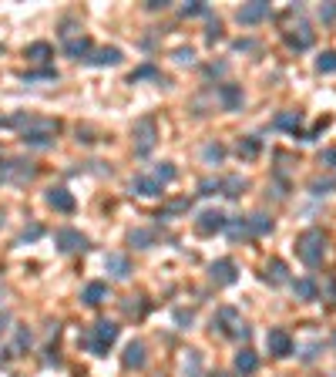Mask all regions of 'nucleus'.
<instances>
[{"label": "nucleus", "instance_id": "31", "mask_svg": "<svg viewBox=\"0 0 336 377\" xmlns=\"http://www.w3.org/2000/svg\"><path fill=\"white\" fill-rule=\"evenodd\" d=\"M299 121H303L299 112H289V114H280V118H276V125H280V128H289L293 135L299 132Z\"/></svg>", "mask_w": 336, "mask_h": 377}, {"label": "nucleus", "instance_id": "4", "mask_svg": "<svg viewBox=\"0 0 336 377\" xmlns=\"http://www.w3.org/2000/svg\"><path fill=\"white\" fill-rule=\"evenodd\" d=\"M212 330H219L225 337H249V327L243 323V317L232 310V306H222L219 313H215V320H212Z\"/></svg>", "mask_w": 336, "mask_h": 377}, {"label": "nucleus", "instance_id": "1", "mask_svg": "<svg viewBox=\"0 0 336 377\" xmlns=\"http://www.w3.org/2000/svg\"><path fill=\"white\" fill-rule=\"evenodd\" d=\"M296 256L306 266H313V269H316V266L326 260V232H323V229H306V232H299Z\"/></svg>", "mask_w": 336, "mask_h": 377}, {"label": "nucleus", "instance_id": "40", "mask_svg": "<svg viewBox=\"0 0 336 377\" xmlns=\"http://www.w3.org/2000/svg\"><path fill=\"white\" fill-rule=\"evenodd\" d=\"M319 17H323V24L336 20V3H330V7H319Z\"/></svg>", "mask_w": 336, "mask_h": 377}, {"label": "nucleus", "instance_id": "14", "mask_svg": "<svg viewBox=\"0 0 336 377\" xmlns=\"http://www.w3.org/2000/svg\"><path fill=\"white\" fill-rule=\"evenodd\" d=\"M145 343L142 340H131L128 347H125V357H121V364L128 367V371H138V367H145Z\"/></svg>", "mask_w": 336, "mask_h": 377}, {"label": "nucleus", "instance_id": "21", "mask_svg": "<svg viewBox=\"0 0 336 377\" xmlns=\"http://www.w3.org/2000/svg\"><path fill=\"white\" fill-rule=\"evenodd\" d=\"M293 293H296L299 300H316V297H319V286H316V280H313V276H303V280L293 283Z\"/></svg>", "mask_w": 336, "mask_h": 377}, {"label": "nucleus", "instance_id": "44", "mask_svg": "<svg viewBox=\"0 0 336 377\" xmlns=\"http://www.w3.org/2000/svg\"><path fill=\"white\" fill-rule=\"evenodd\" d=\"M38 236H40V226H31L24 232V243H27V239H38Z\"/></svg>", "mask_w": 336, "mask_h": 377}, {"label": "nucleus", "instance_id": "6", "mask_svg": "<svg viewBox=\"0 0 336 377\" xmlns=\"http://www.w3.org/2000/svg\"><path fill=\"white\" fill-rule=\"evenodd\" d=\"M266 347H269L273 357H289V354L296 350V343H293V337H289V330H282V327H276V330L266 334Z\"/></svg>", "mask_w": 336, "mask_h": 377}, {"label": "nucleus", "instance_id": "41", "mask_svg": "<svg viewBox=\"0 0 336 377\" xmlns=\"http://www.w3.org/2000/svg\"><path fill=\"white\" fill-rule=\"evenodd\" d=\"M319 162H323V165H333V169H336V149H326L323 155H319Z\"/></svg>", "mask_w": 336, "mask_h": 377}, {"label": "nucleus", "instance_id": "27", "mask_svg": "<svg viewBox=\"0 0 336 377\" xmlns=\"http://www.w3.org/2000/svg\"><path fill=\"white\" fill-rule=\"evenodd\" d=\"M131 246H138V249H148L151 243H155V232L151 229H131Z\"/></svg>", "mask_w": 336, "mask_h": 377}, {"label": "nucleus", "instance_id": "16", "mask_svg": "<svg viewBox=\"0 0 336 377\" xmlns=\"http://www.w3.org/2000/svg\"><path fill=\"white\" fill-rule=\"evenodd\" d=\"M91 51H94L91 38H71L68 44H64V54L75 57V61H88V57H91Z\"/></svg>", "mask_w": 336, "mask_h": 377}, {"label": "nucleus", "instance_id": "8", "mask_svg": "<svg viewBox=\"0 0 336 377\" xmlns=\"http://www.w3.org/2000/svg\"><path fill=\"white\" fill-rule=\"evenodd\" d=\"M273 14V7L266 3V0H256V3H245V7H239V24H245V27H252V24H259V20H266Z\"/></svg>", "mask_w": 336, "mask_h": 377}, {"label": "nucleus", "instance_id": "7", "mask_svg": "<svg viewBox=\"0 0 336 377\" xmlns=\"http://www.w3.org/2000/svg\"><path fill=\"white\" fill-rule=\"evenodd\" d=\"M208 280L215 283V286H232V283L239 280V266L232 263V260H215V263L208 266Z\"/></svg>", "mask_w": 336, "mask_h": 377}, {"label": "nucleus", "instance_id": "23", "mask_svg": "<svg viewBox=\"0 0 336 377\" xmlns=\"http://www.w3.org/2000/svg\"><path fill=\"white\" fill-rule=\"evenodd\" d=\"M219 98H222V105L229 108V112L243 108V91H239L236 84H222V88H219Z\"/></svg>", "mask_w": 336, "mask_h": 377}, {"label": "nucleus", "instance_id": "28", "mask_svg": "<svg viewBox=\"0 0 336 377\" xmlns=\"http://www.w3.org/2000/svg\"><path fill=\"white\" fill-rule=\"evenodd\" d=\"M316 71L319 75H333L336 71V51H323V54L316 57Z\"/></svg>", "mask_w": 336, "mask_h": 377}, {"label": "nucleus", "instance_id": "15", "mask_svg": "<svg viewBox=\"0 0 336 377\" xmlns=\"http://www.w3.org/2000/svg\"><path fill=\"white\" fill-rule=\"evenodd\" d=\"M232 367H236V374H239V377H249V374H256V371H259V357H256V354L245 347V350H239V354H236Z\"/></svg>", "mask_w": 336, "mask_h": 377}, {"label": "nucleus", "instance_id": "5", "mask_svg": "<svg viewBox=\"0 0 336 377\" xmlns=\"http://www.w3.org/2000/svg\"><path fill=\"white\" fill-rule=\"evenodd\" d=\"M229 226V219H225V212L219 209H206V212H199V219H195V232L199 236H215V232H222Z\"/></svg>", "mask_w": 336, "mask_h": 377}, {"label": "nucleus", "instance_id": "12", "mask_svg": "<svg viewBox=\"0 0 336 377\" xmlns=\"http://www.w3.org/2000/svg\"><path fill=\"white\" fill-rule=\"evenodd\" d=\"M286 44H289L293 51H310V47H313V31H310L306 24H299V27H293V31L286 34Z\"/></svg>", "mask_w": 336, "mask_h": 377}, {"label": "nucleus", "instance_id": "45", "mask_svg": "<svg viewBox=\"0 0 336 377\" xmlns=\"http://www.w3.org/2000/svg\"><path fill=\"white\" fill-rule=\"evenodd\" d=\"M326 293H330V303H336V280H326Z\"/></svg>", "mask_w": 336, "mask_h": 377}, {"label": "nucleus", "instance_id": "13", "mask_svg": "<svg viewBox=\"0 0 336 377\" xmlns=\"http://www.w3.org/2000/svg\"><path fill=\"white\" fill-rule=\"evenodd\" d=\"M47 206L54 209V212H75V195L68 192V188H51L47 192Z\"/></svg>", "mask_w": 336, "mask_h": 377}, {"label": "nucleus", "instance_id": "43", "mask_svg": "<svg viewBox=\"0 0 336 377\" xmlns=\"http://www.w3.org/2000/svg\"><path fill=\"white\" fill-rule=\"evenodd\" d=\"M313 195H323V192H326V188H333V182H313Z\"/></svg>", "mask_w": 336, "mask_h": 377}, {"label": "nucleus", "instance_id": "36", "mask_svg": "<svg viewBox=\"0 0 336 377\" xmlns=\"http://www.w3.org/2000/svg\"><path fill=\"white\" fill-rule=\"evenodd\" d=\"M199 371H202V360H199V354L192 350V354H188V360H185V374L188 377H199Z\"/></svg>", "mask_w": 336, "mask_h": 377}, {"label": "nucleus", "instance_id": "19", "mask_svg": "<svg viewBox=\"0 0 336 377\" xmlns=\"http://www.w3.org/2000/svg\"><path fill=\"white\" fill-rule=\"evenodd\" d=\"M131 188H135L138 195H145V199H151V195H162V188H165V186H158V182H155L151 175H138V179L131 182Z\"/></svg>", "mask_w": 336, "mask_h": 377}, {"label": "nucleus", "instance_id": "33", "mask_svg": "<svg viewBox=\"0 0 336 377\" xmlns=\"http://www.w3.org/2000/svg\"><path fill=\"white\" fill-rule=\"evenodd\" d=\"M57 71L54 68H44V71H31V75H24V81L31 84V81H54Z\"/></svg>", "mask_w": 336, "mask_h": 377}, {"label": "nucleus", "instance_id": "34", "mask_svg": "<svg viewBox=\"0 0 336 377\" xmlns=\"http://www.w3.org/2000/svg\"><path fill=\"white\" fill-rule=\"evenodd\" d=\"M31 347V330L27 327H17V337H14V350H27Z\"/></svg>", "mask_w": 336, "mask_h": 377}, {"label": "nucleus", "instance_id": "47", "mask_svg": "<svg viewBox=\"0 0 336 377\" xmlns=\"http://www.w3.org/2000/svg\"><path fill=\"white\" fill-rule=\"evenodd\" d=\"M333 347H336V334H333Z\"/></svg>", "mask_w": 336, "mask_h": 377}, {"label": "nucleus", "instance_id": "17", "mask_svg": "<svg viewBox=\"0 0 336 377\" xmlns=\"http://www.w3.org/2000/svg\"><path fill=\"white\" fill-rule=\"evenodd\" d=\"M108 297H112L108 283H88V286H84V293H81V300L88 303V306H101Z\"/></svg>", "mask_w": 336, "mask_h": 377}, {"label": "nucleus", "instance_id": "42", "mask_svg": "<svg viewBox=\"0 0 336 377\" xmlns=\"http://www.w3.org/2000/svg\"><path fill=\"white\" fill-rule=\"evenodd\" d=\"M192 57H195V51H192V47H182V51H175V61H182V64H185V61H192Z\"/></svg>", "mask_w": 336, "mask_h": 377}, {"label": "nucleus", "instance_id": "25", "mask_svg": "<svg viewBox=\"0 0 336 377\" xmlns=\"http://www.w3.org/2000/svg\"><path fill=\"white\" fill-rule=\"evenodd\" d=\"M245 186H249V182H245V179H239V175H232V179H222V195H229V199H239Z\"/></svg>", "mask_w": 336, "mask_h": 377}, {"label": "nucleus", "instance_id": "2", "mask_svg": "<svg viewBox=\"0 0 336 377\" xmlns=\"http://www.w3.org/2000/svg\"><path fill=\"white\" fill-rule=\"evenodd\" d=\"M57 132H61V125L51 121V118H27L24 132H20V142L31 145V149H47V145H54Z\"/></svg>", "mask_w": 336, "mask_h": 377}, {"label": "nucleus", "instance_id": "11", "mask_svg": "<svg viewBox=\"0 0 336 377\" xmlns=\"http://www.w3.org/2000/svg\"><path fill=\"white\" fill-rule=\"evenodd\" d=\"M105 266H108V273L118 276V280H128L131 276V260L125 253H108V256H105Z\"/></svg>", "mask_w": 336, "mask_h": 377}, {"label": "nucleus", "instance_id": "29", "mask_svg": "<svg viewBox=\"0 0 336 377\" xmlns=\"http://www.w3.org/2000/svg\"><path fill=\"white\" fill-rule=\"evenodd\" d=\"M202 158H206L208 165H219V162L225 158V149L219 145V142H212V145H206V149H202Z\"/></svg>", "mask_w": 336, "mask_h": 377}, {"label": "nucleus", "instance_id": "39", "mask_svg": "<svg viewBox=\"0 0 336 377\" xmlns=\"http://www.w3.org/2000/svg\"><path fill=\"white\" fill-rule=\"evenodd\" d=\"M182 14H185V17H199V14H206V3H199V0H195V3H185Z\"/></svg>", "mask_w": 336, "mask_h": 377}, {"label": "nucleus", "instance_id": "3", "mask_svg": "<svg viewBox=\"0 0 336 377\" xmlns=\"http://www.w3.org/2000/svg\"><path fill=\"white\" fill-rule=\"evenodd\" d=\"M118 334H121V327L112 320H98L91 327V334H88V350L91 354H98V357H105L108 350H112V343L118 340Z\"/></svg>", "mask_w": 336, "mask_h": 377}, {"label": "nucleus", "instance_id": "30", "mask_svg": "<svg viewBox=\"0 0 336 377\" xmlns=\"http://www.w3.org/2000/svg\"><path fill=\"white\" fill-rule=\"evenodd\" d=\"M225 229H229V236H232V239H245V236H249V223H245L243 216H239V219H232Z\"/></svg>", "mask_w": 336, "mask_h": 377}, {"label": "nucleus", "instance_id": "20", "mask_svg": "<svg viewBox=\"0 0 336 377\" xmlns=\"http://www.w3.org/2000/svg\"><path fill=\"white\" fill-rule=\"evenodd\" d=\"M118 61H121V51H118V47H101V51H91V57H88V64H94V68L118 64Z\"/></svg>", "mask_w": 336, "mask_h": 377}, {"label": "nucleus", "instance_id": "24", "mask_svg": "<svg viewBox=\"0 0 336 377\" xmlns=\"http://www.w3.org/2000/svg\"><path fill=\"white\" fill-rule=\"evenodd\" d=\"M175 175H178V172H175V165H171V162H158L151 179H155L158 186H168V182H175Z\"/></svg>", "mask_w": 336, "mask_h": 377}, {"label": "nucleus", "instance_id": "37", "mask_svg": "<svg viewBox=\"0 0 336 377\" xmlns=\"http://www.w3.org/2000/svg\"><path fill=\"white\" fill-rule=\"evenodd\" d=\"M142 77H158V68H155V64H145V68L131 71V84H135V81H142Z\"/></svg>", "mask_w": 336, "mask_h": 377}, {"label": "nucleus", "instance_id": "46", "mask_svg": "<svg viewBox=\"0 0 336 377\" xmlns=\"http://www.w3.org/2000/svg\"><path fill=\"white\" fill-rule=\"evenodd\" d=\"M175 320H178V323H192V313H182V310H178V313H175Z\"/></svg>", "mask_w": 336, "mask_h": 377}, {"label": "nucleus", "instance_id": "22", "mask_svg": "<svg viewBox=\"0 0 336 377\" xmlns=\"http://www.w3.org/2000/svg\"><path fill=\"white\" fill-rule=\"evenodd\" d=\"M286 273H289V269H286V263H282V260H273V263L266 266L262 280L269 283V286H280V283H286Z\"/></svg>", "mask_w": 336, "mask_h": 377}, {"label": "nucleus", "instance_id": "9", "mask_svg": "<svg viewBox=\"0 0 336 377\" xmlns=\"http://www.w3.org/2000/svg\"><path fill=\"white\" fill-rule=\"evenodd\" d=\"M135 138H138V142H135V151H138V155H148L151 145H155V121H151V118H142V121L135 125Z\"/></svg>", "mask_w": 336, "mask_h": 377}, {"label": "nucleus", "instance_id": "18", "mask_svg": "<svg viewBox=\"0 0 336 377\" xmlns=\"http://www.w3.org/2000/svg\"><path fill=\"white\" fill-rule=\"evenodd\" d=\"M245 223H249V236H269L273 232V216H266V212L249 216Z\"/></svg>", "mask_w": 336, "mask_h": 377}, {"label": "nucleus", "instance_id": "38", "mask_svg": "<svg viewBox=\"0 0 336 377\" xmlns=\"http://www.w3.org/2000/svg\"><path fill=\"white\" fill-rule=\"evenodd\" d=\"M202 195H215V192H222V179H206L202 186H199Z\"/></svg>", "mask_w": 336, "mask_h": 377}, {"label": "nucleus", "instance_id": "10", "mask_svg": "<svg viewBox=\"0 0 336 377\" xmlns=\"http://www.w3.org/2000/svg\"><path fill=\"white\" fill-rule=\"evenodd\" d=\"M57 249L61 253H81V249H88V236H81L77 229H61L57 232Z\"/></svg>", "mask_w": 336, "mask_h": 377}, {"label": "nucleus", "instance_id": "26", "mask_svg": "<svg viewBox=\"0 0 336 377\" xmlns=\"http://www.w3.org/2000/svg\"><path fill=\"white\" fill-rule=\"evenodd\" d=\"M24 54L31 57V61H47V57L54 54V47H51L47 40H38V44H31V47H27Z\"/></svg>", "mask_w": 336, "mask_h": 377}, {"label": "nucleus", "instance_id": "32", "mask_svg": "<svg viewBox=\"0 0 336 377\" xmlns=\"http://www.w3.org/2000/svg\"><path fill=\"white\" fill-rule=\"evenodd\" d=\"M239 155H243V158H256V155H259V138H245V142H239Z\"/></svg>", "mask_w": 336, "mask_h": 377}, {"label": "nucleus", "instance_id": "35", "mask_svg": "<svg viewBox=\"0 0 336 377\" xmlns=\"http://www.w3.org/2000/svg\"><path fill=\"white\" fill-rule=\"evenodd\" d=\"M188 209V199H178V202H171V206H165L162 212H158V219H168V216H175V212H185Z\"/></svg>", "mask_w": 336, "mask_h": 377}]
</instances>
